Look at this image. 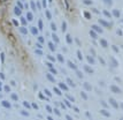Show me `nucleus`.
<instances>
[{"label":"nucleus","instance_id":"obj_19","mask_svg":"<svg viewBox=\"0 0 123 120\" xmlns=\"http://www.w3.org/2000/svg\"><path fill=\"white\" fill-rule=\"evenodd\" d=\"M82 97H83L84 99H87V96L85 95V93H82Z\"/></svg>","mask_w":123,"mask_h":120},{"label":"nucleus","instance_id":"obj_22","mask_svg":"<svg viewBox=\"0 0 123 120\" xmlns=\"http://www.w3.org/2000/svg\"><path fill=\"white\" fill-rule=\"evenodd\" d=\"M67 42H69V43L71 42V38H70V36H69V35L67 36Z\"/></svg>","mask_w":123,"mask_h":120},{"label":"nucleus","instance_id":"obj_5","mask_svg":"<svg viewBox=\"0 0 123 120\" xmlns=\"http://www.w3.org/2000/svg\"><path fill=\"white\" fill-rule=\"evenodd\" d=\"M92 29H93L94 31H97V33H102V29H101V28L99 27V26H96V24H94V26H92Z\"/></svg>","mask_w":123,"mask_h":120},{"label":"nucleus","instance_id":"obj_3","mask_svg":"<svg viewBox=\"0 0 123 120\" xmlns=\"http://www.w3.org/2000/svg\"><path fill=\"white\" fill-rule=\"evenodd\" d=\"M109 60H111V66H112V67H117L118 66V61L115 59L114 57H111Z\"/></svg>","mask_w":123,"mask_h":120},{"label":"nucleus","instance_id":"obj_10","mask_svg":"<svg viewBox=\"0 0 123 120\" xmlns=\"http://www.w3.org/2000/svg\"><path fill=\"white\" fill-rule=\"evenodd\" d=\"M104 15H105L106 17H108V19H111L113 14H111V13H109L108 11H106V9H105V11H104Z\"/></svg>","mask_w":123,"mask_h":120},{"label":"nucleus","instance_id":"obj_17","mask_svg":"<svg viewBox=\"0 0 123 120\" xmlns=\"http://www.w3.org/2000/svg\"><path fill=\"white\" fill-rule=\"evenodd\" d=\"M101 105L104 106V107H108V105H107V103L105 102V100H101Z\"/></svg>","mask_w":123,"mask_h":120},{"label":"nucleus","instance_id":"obj_18","mask_svg":"<svg viewBox=\"0 0 123 120\" xmlns=\"http://www.w3.org/2000/svg\"><path fill=\"white\" fill-rule=\"evenodd\" d=\"M84 4H85V5H91L92 1L91 0H84Z\"/></svg>","mask_w":123,"mask_h":120},{"label":"nucleus","instance_id":"obj_14","mask_svg":"<svg viewBox=\"0 0 123 120\" xmlns=\"http://www.w3.org/2000/svg\"><path fill=\"white\" fill-rule=\"evenodd\" d=\"M84 16H85L87 20H90V19H91V14H90V13H87V12H84Z\"/></svg>","mask_w":123,"mask_h":120},{"label":"nucleus","instance_id":"obj_6","mask_svg":"<svg viewBox=\"0 0 123 120\" xmlns=\"http://www.w3.org/2000/svg\"><path fill=\"white\" fill-rule=\"evenodd\" d=\"M100 113H101L104 117H107V118L111 117V113H109L108 111H106V110H100Z\"/></svg>","mask_w":123,"mask_h":120},{"label":"nucleus","instance_id":"obj_25","mask_svg":"<svg viewBox=\"0 0 123 120\" xmlns=\"http://www.w3.org/2000/svg\"><path fill=\"white\" fill-rule=\"evenodd\" d=\"M91 53H92V54H93V55H96V52H94V50H93V49L91 50Z\"/></svg>","mask_w":123,"mask_h":120},{"label":"nucleus","instance_id":"obj_23","mask_svg":"<svg viewBox=\"0 0 123 120\" xmlns=\"http://www.w3.org/2000/svg\"><path fill=\"white\" fill-rule=\"evenodd\" d=\"M77 55H78V58L82 59V54H80V52H77Z\"/></svg>","mask_w":123,"mask_h":120},{"label":"nucleus","instance_id":"obj_12","mask_svg":"<svg viewBox=\"0 0 123 120\" xmlns=\"http://www.w3.org/2000/svg\"><path fill=\"white\" fill-rule=\"evenodd\" d=\"M87 61H89L91 65H93V64H94V59H93L92 57H90V55H87Z\"/></svg>","mask_w":123,"mask_h":120},{"label":"nucleus","instance_id":"obj_24","mask_svg":"<svg viewBox=\"0 0 123 120\" xmlns=\"http://www.w3.org/2000/svg\"><path fill=\"white\" fill-rule=\"evenodd\" d=\"M86 117H87V118H91V114H90L89 112H86Z\"/></svg>","mask_w":123,"mask_h":120},{"label":"nucleus","instance_id":"obj_20","mask_svg":"<svg viewBox=\"0 0 123 120\" xmlns=\"http://www.w3.org/2000/svg\"><path fill=\"white\" fill-rule=\"evenodd\" d=\"M77 75H78V76H80V79H82V77H83V74H82V73H80V72H77Z\"/></svg>","mask_w":123,"mask_h":120},{"label":"nucleus","instance_id":"obj_9","mask_svg":"<svg viewBox=\"0 0 123 120\" xmlns=\"http://www.w3.org/2000/svg\"><path fill=\"white\" fill-rule=\"evenodd\" d=\"M120 15H121V14H120V12H118L117 9H114V11H113V16L120 17Z\"/></svg>","mask_w":123,"mask_h":120},{"label":"nucleus","instance_id":"obj_4","mask_svg":"<svg viewBox=\"0 0 123 120\" xmlns=\"http://www.w3.org/2000/svg\"><path fill=\"white\" fill-rule=\"evenodd\" d=\"M109 103H111V105H112L114 109H118V104L114 98H109Z\"/></svg>","mask_w":123,"mask_h":120},{"label":"nucleus","instance_id":"obj_11","mask_svg":"<svg viewBox=\"0 0 123 120\" xmlns=\"http://www.w3.org/2000/svg\"><path fill=\"white\" fill-rule=\"evenodd\" d=\"M84 88H85L86 90H92V87H91V84H89L87 82H85V83H84Z\"/></svg>","mask_w":123,"mask_h":120},{"label":"nucleus","instance_id":"obj_2","mask_svg":"<svg viewBox=\"0 0 123 120\" xmlns=\"http://www.w3.org/2000/svg\"><path fill=\"white\" fill-rule=\"evenodd\" d=\"M99 23L101 24L102 27H106V28H108V29L112 28V23H108V22L105 21V20H99Z\"/></svg>","mask_w":123,"mask_h":120},{"label":"nucleus","instance_id":"obj_15","mask_svg":"<svg viewBox=\"0 0 123 120\" xmlns=\"http://www.w3.org/2000/svg\"><path fill=\"white\" fill-rule=\"evenodd\" d=\"M90 35H91V37L93 39H96V38H98V36H97V33H94V31H91V33H90Z\"/></svg>","mask_w":123,"mask_h":120},{"label":"nucleus","instance_id":"obj_26","mask_svg":"<svg viewBox=\"0 0 123 120\" xmlns=\"http://www.w3.org/2000/svg\"><path fill=\"white\" fill-rule=\"evenodd\" d=\"M117 35H120V36H121V35H122V31H121V30H117Z\"/></svg>","mask_w":123,"mask_h":120},{"label":"nucleus","instance_id":"obj_7","mask_svg":"<svg viewBox=\"0 0 123 120\" xmlns=\"http://www.w3.org/2000/svg\"><path fill=\"white\" fill-rule=\"evenodd\" d=\"M84 69H85V72H87V73H90V74H93V73H94V71H93V69H92L91 67H90V66H84Z\"/></svg>","mask_w":123,"mask_h":120},{"label":"nucleus","instance_id":"obj_13","mask_svg":"<svg viewBox=\"0 0 123 120\" xmlns=\"http://www.w3.org/2000/svg\"><path fill=\"white\" fill-rule=\"evenodd\" d=\"M104 2H105V5H107V6L113 5V0H104Z\"/></svg>","mask_w":123,"mask_h":120},{"label":"nucleus","instance_id":"obj_8","mask_svg":"<svg viewBox=\"0 0 123 120\" xmlns=\"http://www.w3.org/2000/svg\"><path fill=\"white\" fill-rule=\"evenodd\" d=\"M100 44H101L102 47H107L108 46V43H107V40H106V39H100Z\"/></svg>","mask_w":123,"mask_h":120},{"label":"nucleus","instance_id":"obj_21","mask_svg":"<svg viewBox=\"0 0 123 120\" xmlns=\"http://www.w3.org/2000/svg\"><path fill=\"white\" fill-rule=\"evenodd\" d=\"M99 60H100V62H101L102 65H105V61H104V59H102V58H100V57H99Z\"/></svg>","mask_w":123,"mask_h":120},{"label":"nucleus","instance_id":"obj_16","mask_svg":"<svg viewBox=\"0 0 123 120\" xmlns=\"http://www.w3.org/2000/svg\"><path fill=\"white\" fill-rule=\"evenodd\" d=\"M112 49H113V51H114V52H118V51H120V50H118V47L116 46V45H113Z\"/></svg>","mask_w":123,"mask_h":120},{"label":"nucleus","instance_id":"obj_1","mask_svg":"<svg viewBox=\"0 0 123 120\" xmlns=\"http://www.w3.org/2000/svg\"><path fill=\"white\" fill-rule=\"evenodd\" d=\"M111 91L114 93H121L122 91H121V89L117 87V86H115V84H113V86H111Z\"/></svg>","mask_w":123,"mask_h":120},{"label":"nucleus","instance_id":"obj_27","mask_svg":"<svg viewBox=\"0 0 123 120\" xmlns=\"http://www.w3.org/2000/svg\"><path fill=\"white\" fill-rule=\"evenodd\" d=\"M121 107H122V110H123V103H122V104H121Z\"/></svg>","mask_w":123,"mask_h":120}]
</instances>
